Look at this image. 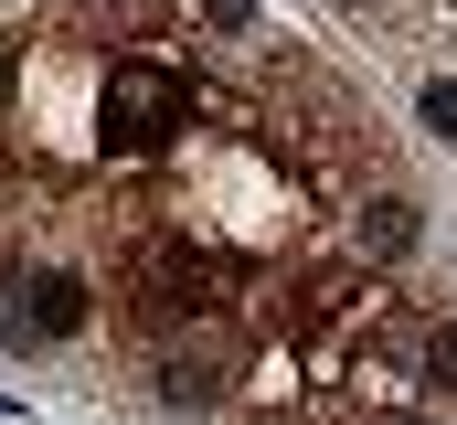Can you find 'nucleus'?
<instances>
[{
  "instance_id": "obj_6",
  "label": "nucleus",
  "mask_w": 457,
  "mask_h": 425,
  "mask_svg": "<svg viewBox=\"0 0 457 425\" xmlns=\"http://www.w3.org/2000/svg\"><path fill=\"white\" fill-rule=\"evenodd\" d=\"M394 425H426V415H394Z\"/></svg>"
},
{
  "instance_id": "obj_5",
  "label": "nucleus",
  "mask_w": 457,
  "mask_h": 425,
  "mask_svg": "<svg viewBox=\"0 0 457 425\" xmlns=\"http://www.w3.org/2000/svg\"><path fill=\"white\" fill-rule=\"evenodd\" d=\"M203 21H224V32H245V21H255V0H203Z\"/></svg>"
},
{
  "instance_id": "obj_4",
  "label": "nucleus",
  "mask_w": 457,
  "mask_h": 425,
  "mask_svg": "<svg viewBox=\"0 0 457 425\" xmlns=\"http://www.w3.org/2000/svg\"><path fill=\"white\" fill-rule=\"evenodd\" d=\"M426 128H436V138H457V86H426Z\"/></svg>"
},
{
  "instance_id": "obj_2",
  "label": "nucleus",
  "mask_w": 457,
  "mask_h": 425,
  "mask_svg": "<svg viewBox=\"0 0 457 425\" xmlns=\"http://www.w3.org/2000/svg\"><path fill=\"white\" fill-rule=\"evenodd\" d=\"M404 245H415V203H404V192H361V203H351V255H361V266H372V255H404Z\"/></svg>"
},
{
  "instance_id": "obj_1",
  "label": "nucleus",
  "mask_w": 457,
  "mask_h": 425,
  "mask_svg": "<svg viewBox=\"0 0 457 425\" xmlns=\"http://www.w3.org/2000/svg\"><path fill=\"white\" fill-rule=\"evenodd\" d=\"M11 340L21 351H43V340H75L86 319H96V288H86V266H64V255H32V266H11Z\"/></svg>"
},
{
  "instance_id": "obj_3",
  "label": "nucleus",
  "mask_w": 457,
  "mask_h": 425,
  "mask_svg": "<svg viewBox=\"0 0 457 425\" xmlns=\"http://www.w3.org/2000/svg\"><path fill=\"white\" fill-rule=\"evenodd\" d=\"M415 372H426V394H457V329H426Z\"/></svg>"
}]
</instances>
